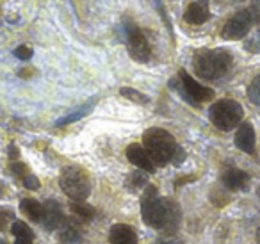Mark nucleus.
I'll use <instances>...</instances> for the list:
<instances>
[{
  "label": "nucleus",
  "instance_id": "20",
  "mask_svg": "<svg viewBox=\"0 0 260 244\" xmlns=\"http://www.w3.org/2000/svg\"><path fill=\"white\" fill-rule=\"evenodd\" d=\"M119 93H121V97L134 100L136 104H148V102H150V98L146 97V95L139 93V91L132 89V87H121V89H119Z\"/></svg>",
  "mask_w": 260,
  "mask_h": 244
},
{
  "label": "nucleus",
  "instance_id": "2",
  "mask_svg": "<svg viewBox=\"0 0 260 244\" xmlns=\"http://www.w3.org/2000/svg\"><path fill=\"white\" fill-rule=\"evenodd\" d=\"M192 66L200 79L216 80L228 73L232 66V55L223 48L200 50L192 59Z\"/></svg>",
  "mask_w": 260,
  "mask_h": 244
},
{
  "label": "nucleus",
  "instance_id": "15",
  "mask_svg": "<svg viewBox=\"0 0 260 244\" xmlns=\"http://www.w3.org/2000/svg\"><path fill=\"white\" fill-rule=\"evenodd\" d=\"M20 210L30 219V221H40L41 214H43V205L34 198H25L20 201Z\"/></svg>",
  "mask_w": 260,
  "mask_h": 244
},
{
  "label": "nucleus",
  "instance_id": "21",
  "mask_svg": "<svg viewBox=\"0 0 260 244\" xmlns=\"http://www.w3.org/2000/svg\"><path fill=\"white\" fill-rule=\"evenodd\" d=\"M244 48L249 54H260V23H258V29L246 40Z\"/></svg>",
  "mask_w": 260,
  "mask_h": 244
},
{
  "label": "nucleus",
  "instance_id": "4",
  "mask_svg": "<svg viewBox=\"0 0 260 244\" xmlns=\"http://www.w3.org/2000/svg\"><path fill=\"white\" fill-rule=\"evenodd\" d=\"M59 186L66 196L75 201H86L91 193L89 175L79 166H66L59 175Z\"/></svg>",
  "mask_w": 260,
  "mask_h": 244
},
{
  "label": "nucleus",
  "instance_id": "23",
  "mask_svg": "<svg viewBox=\"0 0 260 244\" xmlns=\"http://www.w3.org/2000/svg\"><path fill=\"white\" fill-rule=\"evenodd\" d=\"M13 221H15V212L8 207H0V230H6Z\"/></svg>",
  "mask_w": 260,
  "mask_h": 244
},
{
  "label": "nucleus",
  "instance_id": "9",
  "mask_svg": "<svg viewBox=\"0 0 260 244\" xmlns=\"http://www.w3.org/2000/svg\"><path fill=\"white\" fill-rule=\"evenodd\" d=\"M64 221V216H62L61 205L55 200H47L43 203V214H41L40 223L43 225L45 230L48 232H54L55 228L61 226V223Z\"/></svg>",
  "mask_w": 260,
  "mask_h": 244
},
{
  "label": "nucleus",
  "instance_id": "7",
  "mask_svg": "<svg viewBox=\"0 0 260 244\" xmlns=\"http://www.w3.org/2000/svg\"><path fill=\"white\" fill-rule=\"evenodd\" d=\"M123 29H125V38H126V45H128L130 55L139 63L150 61L152 48H150L148 40H146V36L141 33V29H139V27L136 25L130 18H126Z\"/></svg>",
  "mask_w": 260,
  "mask_h": 244
},
{
  "label": "nucleus",
  "instance_id": "37",
  "mask_svg": "<svg viewBox=\"0 0 260 244\" xmlns=\"http://www.w3.org/2000/svg\"><path fill=\"white\" fill-rule=\"evenodd\" d=\"M258 198H260V187H258Z\"/></svg>",
  "mask_w": 260,
  "mask_h": 244
},
{
  "label": "nucleus",
  "instance_id": "25",
  "mask_svg": "<svg viewBox=\"0 0 260 244\" xmlns=\"http://www.w3.org/2000/svg\"><path fill=\"white\" fill-rule=\"evenodd\" d=\"M146 173L148 171H145V169H138V171L132 175V184H134V187H143V186L148 184V176H146Z\"/></svg>",
  "mask_w": 260,
  "mask_h": 244
},
{
  "label": "nucleus",
  "instance_id": "18",
  "mask_svg": "<svg viewBox=\"0 0 260 244\" xmlns=\"http://www.w3.org/2000/svg\"><path fill=\"white\" fill-rule=\"evenodd\" d=\"M72 210L75 216H79L82 221H91V219L94 218V208L91 207V205H87L86 201H72Z\"/></svg>",
  "mask_w": 260,
  "mask_h": 244
},
{
  "label": "nucleus",
  "instance_id": "27",
  "mask_svg": "<svg viewBox=\"0 0 260 244\" xmlns=\"http://www.w3.org/2000/svg\"><path fill=\"white\" fill-rule=\"evenodd\" d=\"M11 173L16 176H20V178H23V176L27 175V166L23 164V162H13L11 164Z\"/></svg>",
  "mask_w": 260,
  "mask_h": 244
},
{
  "label": "nucleus",
  "instance_id": "22",
  "mask_svg": "<svg viewBox=\"0 0 260 244\" xmlns=\"http://www.w3.org/2000/svg\"><path fill=\"white\" fill-rule=\"evenodd\" d=\"M248 98L253 102V104L258 105V107H260V73L255 77V79L251 80V84H249V87H248Z\"/></svg>",
  "mask_w": 260,
  "mask_h": 244
},
{
  "label": "nucleus",
  "instance_id": "35",
  "mask_svg": "<svg viewBox=\"0 0 260 244\" xmlns=\"http://www.w3.org/2000/svg\"><path fill=\"white\" fill-rule=\"evenodd\" d=\"M228 2H242V0H228Z\"/></svg>",
  "mask_w": 260,
  "mask_h": 244
},
{
  "label": "nucleus",
  "instance_id": "1",
  "mask_svg": "<svg viewBox=\"0 0 260 244\" xmlns=\"http://www.w3.org/2000/svg\"><path fill=\"white\" fill-rule=\"evenodd\" d=\"M159 191L155 186H146L145 193L141 196V216L145 223L152 228H177L180 210L173 201L166 198H159Z\"/></svg>",
  "mask_w": 260,
  "mask_h": 244
},
{
  "label": "nucleus",
  "instance_id": "14",
  "mask_svg": "<svg viewBox=\"0 0 260 244\" xmlns=\"http://www.w3.org/2000/svg\"><path fill=\"white\" fill-rule=\"evenodd\" d=\"M111 244H138V233L128 225H114L109 230Z\"/></svg>",
  "mask_w": 260,
  "mask_h": 244
},
{
  "label": "nucleus",
  "instance_id": "28",
  "mask_svg": "<svg viewBox=\"0 0 260 244\" xmlns=\"http://www.w3.org/2000/svg\"><path fill=\"white\" fill-rule=\"evenodd\" d=\"M23 186H25L27 189L36 191V189H40V180H38L34 175H25L23 176Z\"/></svg>",
  "mask_w": 260,
  "mask_h": 244
},
{
  "label": "nucleus",
  "instance_id": "3",
  "mask_svg": "<svg viewBox=\"0 0 260 244\" xmlns=\"http://www.w3.org/2000/svg\"><path fill=\"white\" fill-rule=\"evenodd\" d=\"M146 151L153 159L155 164H168L173 161V155L177 151V141L168 130L164 129H150L143 136Z\"/></svg>",
  "mask_w": 260,
  "mask_h": 244
},
{
  "label": "nucleus",
  "instance_id": "17",
  "mask_svg": "<svg viewBox=\"0 0 260 244\" xmlns=\"http://www.w3.org/2000/svg\"><path fill=\"white\" fill-rule=\"evenodd\" d=\"M93 105H94V100L87 102L86 105H82V107H79V109H77V111L70 112V114H66L64 118L57 119V121H55V125H57V127H66V125H70V123H75V121H79V119H82L84 116H87V114H89V112H91V109H93Z\"/></svg>",
  "mask_w": 260,
  "mask_h": 244
},
{
  "label": "nucleus",
  "instance_id": "16",
  "mask_svg": "<svg viewBox=\"0 0 260 244\" xmlns=\"http://www.w3.org/2000/svg\"><path fill=\"white\" fill-rule=\"evenodd\" d=\"M59 237L64 244H75L80 239L79 226L72 221H62L61 226H59Z\"/></svg>",
  "mask_w": 260,
  "mask_h": 244
},
{
  "label": "nucleus",
  "instance_id": "13",
  "mask_svg": "<svg viewBox=\"0 0 260 244\" xmlns=\"http://www.w3.org/2000/svg\"><path fill=\"white\" fill-rule=\"evenodd\" d=\"M221 182L224 184V187L230 191H241L246 189L249 184V175L246 171L239 168H228L221 176Z\"/></svg>",
  "mask_w": 260,
  "mask_h": 244
},
{
  "label": "nucleus",
  "instance_id": "31",
  "mask_svg": "<svg viewBox=\"0 0 260 244\" xmlns=\"http://www.w3.org/2000/svg\"><path fill=\"white\" fill-rule=\"evenodd\" d=\"M18 148H16V146H13V144H11V146H9V157H11V159H16V157H18Z\"/></svg>",
  "mask_w": 260,
  "mask_h": 244
},
{
  "label": "nucleus",
  "instance_id": "19",
  "mask_svg": "<svg viewBox=\"0 0 260 244\" xmlns=\"http://www.w3.org/2000/svg\"><path fill=\"white\" fill-rule=\"evenodd\" d=\"M11 233L15 237H23V239H34V232L30 226H27L23 221H15L11 226Z\"/></svg>",
  "mask_w": 260,
  "mask_h": 244
},
{
  "label": "nucleus",
  "instance_id": "29",
  "mask_svg": "<svg viewBox=\"0 0 260 244\" xmlns=\"http://www.w3.org/2000/svg\"><path fill=\"white\" fill-rule=\"evenodd\" d=\"M155 2V6H157V9H159V15H160V18L164 20V23H166V27H168V30H170L171 34H173V29H171V22L168 20V16H166V9H164V6H162V2L160 0H153Z\"/></svg>",
  "mask_w": 260,
  "mask_h": 244
},
{
  "label": "nucleus",
  "instance_id": "24",
  "mask_svg": "<svg viewBox=\"0 0 260 244\" xmlns=\"http://www.w3.org/2000/svg\"><path fill=\"white\" fill-rule=\"evenodd\" d=\"M13 54L18 59H22V61H29V59L32 57V48L27 47V45H20V47H16L15 50H13Z\"/></svg>",
  "mask_w": 260,
  "mask_h": 244
},
{
  "label": "nucleus",
  "instance_id": "33",
  "mask_svg": "<svg viewBox=\"0 0 260 244\" xmlns=\"http://www.w3.org/2000/svg\"><path fill=\"white\" fill-rule=\"evenodd\" d=\"M162 244H182V242H178L177 239H168V240H164Z\"/></svg>",
  "mask_w": 260,
  "mask_h": 244
},
{
  "label": "nucleus",
  "instance_id": "26",
  "mask_svg": "<svg viewBox=\"0 0 260 244\" xmlns=\"http://www.w3.org/2000/svg\"><path fill=\"white\" fill-rule=\"evenodd\" d=\"M248 9L253 16V22L260 23V0H251V4H249Z\"/></svg>",
  "mask_w": 260,
  "mask_h": 244
},
{
  "label": "nucleus",
  "instance_id": "5",
  "mask_svg": "<svg viewBox=\"0 0 260 244\" xmlns=\"http://www.w3.org/2000/svg\"><path fill=\"white\" fill-rule=\"evenodd\" d=\"M242 116H244L242 105L235 100H228V98L216 102L209 111V118L212 125L219 130H224V132L235 129L241 123Z\"/></svg>",
  "mask_w": 260,
  "mask_h": 244
},
{
  "label": "nucleus",
  "instance_id": "36",
  "mask_svg": "<svg viewBox=\"0 0 260 244\" xmlns=\"http://www.w3.org/2000/svg\"><path fill=\"white\" fill-rule=\"evenodd\" d=\"M0 244H6V242H4V240H2V239H0Z\"/></svg>",
  "mask_w": 260,
  "mask_h": 244
},
{
  "label": "nucleus",
  "instance_id": "11",
  "mask_svg": "<svg viewBox=\"0 0 260 244\" xmlns=\"http://www.w3.org/2000/svg\"><path fill=\"white\" fill-rule=\"evenodd\" d=\"M235 146L244 154H255V130L248 121L241 123L235 132Z\"/></svg>",
  "mask_w": 260,
  "mask_h": 244
},
{
  "label": "nucleus",
  "instance_id": "12",
  "mask_svg": "<svg viewBox=\"0 0 260 244\" xmlns=\"http://www.w3.org/2000/svg\"><path fill=\"white\" fill-rule=\"evenodd\" d=\"M210 18V9H209V0H198L192 2L187 9H185L184 20L191 25H202Z\"/></svg>",
  "mask_w": 260,
  "mask_h": 244
},
{
  "label": "nucleus",
  "instance_id": "34",
  "mask_svg": "<svg viewBox=\"0 0 260 244\" xmlns=\"http://www.w3.org/2000/svg\"><path fill=\"white\" fill-rule=\"evenodd\" d=\"M256 240H258V242H260V228L256 230Z\"/></svg>",
  "mask_w": 260,
  "mask_h": 244
},
{
  "label": "nucleus",
  "instance_id": "32",
  "mask_svg": "<svg viewBox=\"0 0 260 244\" xmlns=\"http://www.w3.org/2000/svg\"><path fill=\"white\" fill-rule=\"evenodd\" d=\"M15 244H32V239H23V237H16Z\"/></svg>",
  "mask_w": 260,
  "mask_h": 244
},
{
  "label": "nucleus",
  "instance_id": "8",
  "mask_svg": "<svg viewBox=\"0 0 260 244\" xmlns=\"http://www.w3.org/2000/svg\"><path fill=\"white\" fill-rule=\"evenodd\" d=\"M253 23L255 22H253V16L249 13V9H241L232 18L226 20V23L223 25V30H221V36L224 40H241V38L248 36Z\"/></svg>",
  "mask_w": 260,
  "mask_h": 244
},
{
  "label": "nucleus",
  "instance_id": "30",
  "mask_svg": "<svg viewBox=\"0 0 260 244\" xmlns=\"http://www.w3.org/2000/svg\"><path fill=\"white\" fill-rule=\"evenodd\" d=\"M184 159H185V151L182 150V148H177V151H175V155H173V161L171 162H175V164L178 166Z\"/></svg>",
  "mask_w": 260,
  "mask_h": 244
},
{
  "label": "nucleus",
  "instance_id": "10",
  "mask_svg": "<svg viewBox=\"0 0 260 244\" xmlns=\"http://www.w3.org/2000/svg\"><path fill=\"white\" fill-rule=\"evenodd\" d=\"M126 159H128L132 164L136 166V168L139 169H145V171L148 173H153L155 171V162H153V159L150 157V154L146 151L145 146H141V144H130L128 148H126Z\"/></svg>",
  "mask_w": 260,
  "mask_h": 244
},
{
  "label": "nucleus",
  "instance_id": "6",
  "mask_svg": "<svg viewBox=\"0 0 260 244\" xmlns=\"http://www.w3.org/2000/svg\"><path fill=\"white\" fill-rule=\"evenodd\" d=\"M170 86L175 87L182 95V98H185L192 105H198L202 102H209L214 97V91L210 87H205L200 82H196L185 70L178 72V80H171Z\"/></svg>",
  "mask_w": 260,
  "mask_h": 244
}]
</instances>
